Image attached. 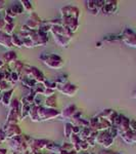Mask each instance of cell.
Masks as SVG:
<instances>
[{
	"label": "cell",
	"mask_w": 136,
	"mask_h": 154,
	"mask_svg": "<svg viewBox=\"0 0 136 154\" xmlns=\"http://www.w3.org/2000/svg\"><path fill=\"white\" fill-rule=\"evenodd\" d=\"M29 20H31V21H33V22H36V23H38V24H41L42 22H43L36 12H32V14H30V19Z\"/></svg>",
	"instance_id": "e575fe53"
},
{
	"label": "cell",
	"mask_w": 136,
	"mask_h": 154,
	"mask_svg": "<svg viewBox=\"0 0 136 154\" xmlns=\"http://www.w3.org/2000/svg\"><path fill=\"white\" fill-rule=\"evenodd\" d=\"M129 128H130V131H132L133 133H136V120L135 119H130Z\"/></svg>",
	"instance_id": "ab89813d"
},
{
	"label": "cell",
	"mask_w": 136,
	"mask_h": 154,
	"mask_svg": "<svg viewBox=\"0 0 136 154\" xmlns=\"http://www.w3.org/2000/svg\"><path fill=\"white\" fill-rule=\"evenodd\" d=\"M0 45L5 48H12L11 36L7 35L4 32H0Z\"/></svg>",
	"instance_id": "9a60e30c"
},
{
	"label": "cell",
	"mask_w": 136,
	"mask_h": 154,
	"mask_svg": "<svg viewBox=\"0 0 136 154\" xmlns=\"http://www.w3.org/2000/svg\"><path fill=\"white\" fill-rule=\"evenodd\" d=\"M6 26V23L4 22V19L0 20V32H3L4 28H5Z\"/></svg>",
	"instance_id": "b9f144b4"
},
{
	"label": "cell",
	"mask_w": 136,
	"mask_h": 154,
	"mask_svg": "<svg viewBox=\"0 0 136 154\" xmlns=\"http://www.w3.org/2000/svg\"><path fill=\"white\" fill-rule=\"evenodd\" d=\"M53 39L55 41V43L58 45L61 46V48H68L69 44L71 43L72 39L68 38L66 36H61V35H53Z\"/></svg>",
	"instance_id": "5bb4252c"
},
{
	"label": "cell",
	"mask_w": 136,
	"mask_h": 154,
	"mask_svg": "<svg viewBox=\"0 0 136 154\" xmlns=\"http://www.w3.org/2000/svg\"><path fill=\"white\" fill-rule=\"evenodd\" d=\"M9 7H10L11 11H13L16 14H24V11H25V9H24V7H23V5H22L21 2L13 3L11 6H9Z\"/></svg>",
	"instance_id": "cb8c5ba5"
},
{
	"label": "cell",
	"mask_w": 136,
	"mask_h": 154,
	"mask_svg": "<svg viewBox=\"0 0 136 154\" xmlns=\"http://www.w3.org/2000/svg\"><path fill=\"white\" fill-rule=\"evenodd\" d=\"M61 18H71L75 19L79 21V17H80V11L78 7L72 6V5H67L61 8Z\"/></svg>",
	"instance_id": "277c9868"
},
{
	"label": "cell",
	"mask_w": 136,
	"mask_h": 154,
	"mask_svg": "<svg viewBox=\"0 0 136 154\" xmlns=\"http://www.w3.org/2000/svg\"><path fill=\"white\" fill-rule=\"evenodd\" d=\"M11 43H12V46H16V48H22L23 46V42H22V39L19 38V35H11Z\"/></svg>",
	"instance_id": "4316f807"
},
{
	"label": "cell",
	"mask_w": 136,
	"mask_h": 154,
	"mask_svg": "<svg viewBox=\"0 0 136 154\" xmlns=\"http://www.w3.org/2000/svg\"><path fill=\"white\" fill-rule=\"evenodd\" d=\"M63 20V25L65 27H67L72 33H75L79 28V21L75 19H71V18H61Z\"/></svg>",
	"instance_id": "9c48e42d"
},
{
	"label": "cell",
	"mask_w": 136,
	"mask_h": 154,
	"mask_svg": "<svg viewBox=\"0 0 136 154\" xmlns=\"http://www.w3.org/2000/svg\"><path fill=\"white\" fill-rule=\"evenodd\" d=\"M0 103H2V94H1V91H0Z\"/></svg>",
	"instance_id": "f907efd6"
},
{
	"label": "cell",
	"mask_w": 136,
	"mask_h": 154,
	"mask_svg": "<svg viewBox=\"0 0 136 154\" xmlns=\"http://www.w3.org/2000/svg\"><path fill=\"white\" fill-rule=\"evenodd\" d=\"M9 85H10V83H8L7 81L5 80H2L0 81V91H3V93H5V91H9Z\"/></svg>",
	"instance_id": "d6a6232c"
},
{
	"label": "cell",
	"mask_w": 136,
	"mask_h": 154,
	"mask_svg": "<svg viewBox=\"0 0 136 154\" xmlns=\"http://www.w3.org/2000/svg\"><path fill=\"white\" fill-rule=\"evenodd\" d=\"M5 3H6L5 1H3V0H0V11H1L2 9L4 8V5H5Z\"/></svg>",
	"instance_id": "bcb514c9"
},
{
	"label": "cell",
	"mask_w": 136,
	"mask_h": 154,
	"mask_svg": "<svg viewBox=\"0 0 136 154\" xmlns=\"http://www.w3.org/2000/svg\"><path fill=\"white\" fill-rule=\"evenodd\" d=\"M102 46V42H98V43H96V48H101Z\"/></svg>",
	"instance_id": "c3c4849f"
},
{
	"label": "cell",
	"mask_w": 136,
	"mask_h": 154,
	"mask_svg": "<svg viewBox=\"0 0 136 154\" xmlns=\"http://www.w3.org/2000/svg\"><path fill=\"white\" fill-rule=\"evenodd\" d=\"M54 82L56 83V85H64V84L69 83V78L67 74H59L55 77Z\"/></svg>",
	"instance_id": "7402d4cb"
},
{
	"label": "cell",
	"mask_w": 136,
	"mask_h": 154,
	"mask_svg": "<svg viewBox=\"0 0 136 154\" xmlns=\"http://www.w3.org/2000/svg\"><path fill=\"white\" fill-rule=\"evenodd\" d=\"M29 117L31 118L32 121L34 122H39V118H38V106L36 105H31L30 107V111H29Z\"/></svg>",
	"instance_id": "ffe728a7"
},
{
	"label": "cell",
	"mask_w": 136,
	"mask_h": 154,
	"mask_svg": "<svg viewBox=\"0 0 136 154\" xmlns=\"http://www.w3.org/2000/svg\"><path fill=\"white\" fill-rule=\"evenodd\" d=\"M129 123H130V119L127 118L126 116L123 115L122 117V120H121L120 125H118V131H119V136L123 135V134H125L126 131H130V128H129Z\"/></svg>",
	"instance_id": "4fadbf2b"
},
{
	"label": "cell",
	"mask_w": 136,
	"mask_h": 154,
	"mask_svg": "<svg viewBox=\"0 0 136 154\" xmlns=\"http://www.w3.org/2000/svg\"><path fill=\"white\" fill-rule=\"evenodd\" d=\"M19 80H21V75H19V73H16V72L12 71L11 72V76H10V83L13 84V83H16V81H19Z\"/></svg>",
	"instance_id": "836d02e7"
},
{
	"label": "cell",
	"mask_w": 136,
	"mask_h": 154,
	"mask_svg": "<svg viewBox=\"0 0 136 154\" xmlns=\"http://www.w3.org/2000/svg\"><path fill=\"white\" fill-rule=\"evenodd\" d=\"M80 131H81V128H79V126H77V125L73 126V134H75V135H79Z\"/></svg>",
	"instance_id": "7bdbcfd3"
},
{
	"label": "cell",
	"mask_w": 136,
	"mask_h": 154,
	"mask_svg": "<svg viewBox=\"0 0 136 154\" xmlns=\"http://www.w3.org/2000/svg\"><path fill=\"white\" fill-rule=\"evenodd\" d=\"M16 58H18L16 53H14V51H7V53H5L3 56H2V59H3V61L5 62V64L6 65H9V66H10L11 64H13L16 61H18Z\"/></svg>",
	"instance_id": "2e32d148"
},
{
	"label": "cell",
	"mask_w": 136,
	"mask_h": 154,
	"mask_svg": "<svg viewBox=\"0 0 136 154\" xmlns=\"http://www.w3.org/2000/svg\"><path fill=\"white\" fill-rule=\"evenodd\" d=\"M14 27H16V25H14V23H13V24L6 25L5 28H4V30H3V32H4L5 34H7V35H9V36L13 35V29H14Z\"/></svg>",
	"instance_id": "4dcf8cb0"
},
{
	"label": "cell",
	"mask_w": 136,
	"mask_h": 154,
	"mask_svg": "<svg viewBox=\"0 0 136 154\" xmlns=\"http://www.w3.org/2000/svg\"><path fill=\"white\" fill-rule=\"evenodd\" d=\"M56 89H58L59 93L63 94V95L72 98V97L76 96V94L79 91V88L77 85H75V84H72L69 82L67 84H64V85H58L56 86Z\"/></svg>",
	"instance_id": "8992f818"
},
{
	"label": "cell",
	"mask_w": 136,
	"mask_h": 154,
	"mask_svg": "<svg viewBox=\"0 0 136 154\" xmlns=\"http://www.w3.org/2000/svg\"><path fill=\"white\" fill-rule=\"evenodd\" d=\"M61 150H65V151H74V146L72 145L71 143H65L64 145H61Z\"/></svg>",
	"instance_id": "8d00e7d4"
},
{
	"label": "cell",
	"mask_w": 136,
	"mask_h": 154,
	"mask_svg": "<svg viewBox=\"0 0 136 154\" xmlns=\"http://www.w3.org/2000/svg\"><path fill=\"white\" fill-rule=\"evenodd\" d=\"M50 154H58V153H50Z\"/></svg>",
	"instance_id": "f5cc1de1"
},
{
	"label": "cell",
	"mask_w": 136,
	"mask_h": 154,
	"mask_svg": "<svg viewBox=\"0 0 136 154\" xmlns=\"http://www.w3.org/2000/svg\"><path fill=\"white\" fill-rule=\"evenodd\" d=\"M114 154H123V153H121V152H114Z\"/></svg>",
	"instance_id": "816d5d0a"
},
{
	"label": "cell",
	"mask_w": 136,
	"mask_h": 154,
	"mask_svg": "<svg viewBox=\"0 0 136 154\" xmlns=\"http://www.w3.org/2000/svg\"><path fill=\"white\" fill-rule=\"evenodd\" d=\"M114 140L115 139L112 138V136L110 135V131H100L98 134V137H97V144H100L101 146H103L105 148H108L113 145L114 143Z\"/></svg>",
	"instance_id": "52a82bcc"
},
{
	"label": "cell",
	"mask_w": 136,
	"mask_h": 154,
	"mask_svg": "<svg viewBox=\"0 0 136 154\" xmlns=\"http://www.w3.org/2000/svg\"><path fill=\"white\" fill-rule=\"evenodd\" d=\"M77 154H89V153L86 152V151H81V152H78Z\"/></svg>",
	"instance_id": "681fc988"
},
{
	"label": "cell",
	"mask_w": 136,
	"mask_h": 154,
	"mask_svg": "<svg viewBox=\"0 0 136 154\" xmlns=\"http://www.w3.org/2000/svg\"><path fill=\"white\" fill-rule=\"evenodd\" d=\"M61 116V111L56 109H50L45 106L38 107V118L39 121H45V120H51L56 117Z\"/></svg>",
	"instance_id": "7a4b0ae2"
},
{
	"label": "cell",
	"mask_w": 136,
	"mask_h": 154,
	"mask_svg": "<svg viewBox=\"0 0 136 154\" xmlns=\"http://www.w3.org/2000/svg\"><path fill=\"white\" fill-rule=\"evenodd\" d=\"M22 3V5H23L25 11L29 12V14H32L33 11V6H32V3L31 1H29V0H22V1H19Z\"/></svg>",
	"instance_id": "83f0119b"
},
{
	"label": "cell",
	"mask_w": 136,
	"mask_h": 154,
	"mask_svg": "<svg viewBox=\"0 0 136 154\" xmlns=\"http://www.w3.org/2000/svg\"><path fill=\"white\" fill-rule=\"evenodd\" d=\"M5 141H7L5 133H4L2 130H0V143H4Z\"/></svg>",
	"instance_id": "60d3db41"
},
{
	"label": "cell",
	"mask_w": 136,
	"mask_h": 154,
	"mask_svg": "<svg viewBox=\"0 0 136 154\" xmlns=\"http://www.w3.org/2000/svg\"><path fill=\"white\" fill-rule=\"evenodd\" d=\"M31 154H46L43 152V150H34Z\"/></svg>",
	"instance_id": "7dc6e473"
},
{
	"label": "cell",
	"mask_w": 136,
	"mask_h": 154,
	"mask_svg": "<svg viewBox=\"0 0 136 154\" xmlns=\"http://www.w3.org/2000/svg\"><path fill=\"white\" fill-rule=\"evenodd\" d=\"M105 4V0H89V1H86V6H87L88 11L94 16H96L102 9Z\"/></svg>",
	"instance_id": "ba28073f"
},
{
	"label": "cell",
	"mask_w": 136,
	"mask_h": 154,
	"mask_svg": "<svg viewBox=\"0 0 136 154\" xmlns=\"http://www.w3.org/2000/svg\"><path fill=\"white\" fill-rule=\"evenodd\" d=\"M44 106L50 109H56V106H58V98H56V96L46 98L44 100Z\"/></svg>",
	"instance_id": "d6986e66"
},
{
	"label": "cell",
	"mask_w": 136,
	"mask_h": 154,
	"mask_svg": "<svg viewBox=\"0 0 136 154\" xmlns=\"http://www.w3.org/2000/svg\"><path fill=\"white\" fill-rule=\"evenodd\" d=\"M103 41H108V42L121 41V34H108V35L105 36Z\"/></svg>",
	"instance_id": "d4e9b609"
},
{
	"label": "cell",
	"mask_w": 136,
	"mask_h": 154,
	"mask_svg": "<svg viewBox=\"0 0 136 154\" xmlns=\"http://www.w3.org/2000/svg\"><path fill=\"white\" fill-rule=\"evenodd\" d=\"M90 131H91V128H82L79 133V138H80L81 141H86L88 139L89 135H90Z\"/></svg>",
	"instance_id": "603a6c76"
},
{
	"label": "cell",
	"mask_w": 136,
	"mask_h": 154,
	"mask_svg": "<svg viewBox=\"0 0 136 154\" xmlns=\"http://www.w3.org/2000/svg\"><path fill=\"white\" fill-rule=\"evenodd\" d=\"M5 66H6L5 62L3 61V59H2V58H0V69H3Z\"/></svg>",
	"instance_id": "f6af8a7d"
},
{
	"label": "cell",
	"mask_w": 136,
	"mask_h": 154,
	"mask_svg": "<svg viewBox=\"0 0 136 154\" xmlns=\"http://www.w3.org/2000/svg\"><path fill=\"white\" fill-rule=\"evenodd\" d=\"M73 125L71 122H66L65 123V126H64V134L67 138H70L73 134Z\"/></svg>",
	"instance_id": "484cf974"
},
{
	"label": "cell",
	"mask_w": 136,
	"mask_h": 154,
	"mask_svg": "<svg viewBox=\"0 0 136 154\" xmlns=\"http://www.w3.org/2000/svg\"><path fill=\"white\" fill-rule=\"evenodd\" d=\"M24 65L25 64L22 61H16L13 63V71L21 75L22 71H23V68H24Z\"/></svg>",
	"instance_id": "f546056e"
},
{
	"label": "cell",
	"mask_w": 136,
	"mask_h": 154,
	"mask_svg": "<svg viewBox=\"0 0 136 154\" xmlns=\"http://www.w3.org/2000/svg\"><path fill=\"white\" fill-rule=\"evenodd\" d=\"M88 148H89V145L86 141H81V142L79 143V149H80V151H87Z\"/></svg>",
	"instance_id": "74e56055"
},
{
	"label": "cell",
	"mask_w": 136,
	"mask_h": 154,
	"mask_svg": "<svg viewBox=\"0 0 136 154\" xmlns=\"http://www.w3.org/2000/svg\"><path fill=\"white\" fill-rule=\"evenodd\" d=\"M5 14L6 17H8V18H11V19H13V20H14V18L16 17V14L11 11L10 7H8V8L6 9V11H5V14Z\"/></svg>",
	"instance_id": "f35d334b"
},
{
	"label": "cell",
	"mask_w": 136,
	"mask_h": 154,
	"mask_svg": "<svg viewBox=\"0 0 136 154\" xmlns=\"http://www.w3.org/2000/svg\"><path fill=\"white\" fill-rule=\"evenodd\" d=\"M118 11V1H105L101 11L105 14H113Z\"/></svg>",
	"instance_id": "7c38bea8"
},
{
	"label": "cell",
	"mask_w": 136,
	"mask_h": 154,
	"mask_svg": "<svg viewBox=\"0 0 136 154\" xmlns=\"http://www.w3.org/2000/svg\"><path fill=\"white\" fill-rule=\"evenodd\" d=\"M21 81L24 86L30 88L31 91L35 88V86L38 85V84H40V83L37 82L36 80H34L33 78H31V77H21Z\"/></svg>",
	"instance_id": "e0dca14e"
},
{
	"label": "cell",
	"mask_w": 136,
	"mask_h": 154,
	"mask_svg": "<svg viewBox=\"0 0 136 154\" xmlns=\"http://www.w3.org/2000/svg\"><path fill=\"white\" fill-rule=\"evenodd\" d=\"M46 150L50 151L51 153H59L61 150V146L58 145V144H55L52 141H49L48 145L46 146Z\"/></svg>",
	"instance_id": "44dd1931"
},
{
	"label": "cell",
	"mask_w": 136,
	"mask_h": 154,
	"mask_svg": "<svg viewBox=\"0 0 136 154\" xmlns=\"http://www.w3.org/2000/svg\"><path fill=\"white\" fill-rule=\"evenodd\" d=\"M30 77L33 78L34 80H36L37 82L40 83V84H43L46 80H47V78L45 77V75H44L38 68H36V67H32L31 75H30Z\"/></svg>",
	"instance_id": "8fae6325"
},
{
	"label": "cell",
	"mask_w": 136,
	"mask_h": 154,
	"mask_svg": "<svg viewBox=\"0 0 136 154\" xmlns=\"http://www.w3.org/2000/svg\"><path fill=\"white\" fill-rule=\"evenodd\" d=\"M2 131L5 133L7 141L11 140V139H13V138H16V137L22 135V130L19 128V125H4Z\"/></svg>",
	"instance_id": "5b68a950"
},
{
	"label": "cell",
	"mask_w": 136,
	"mask_h": 154,
	"mask_svg": "<svg viewBox=\"0 0 136 154\" xmlns=\"http://www.w3.org/2000/svg\"><path fill=\"white\" fill-rule=\"evenodd\" d=\"M43 96L45 97V98H49V97L55 96V91H54V89H50V88H45L44 89Z\"/></svg>",
	"instance_id": "d590c367"
},
{
	"label": "cell",
	"mask_w": 136,
	"mask_h": 154,
	"mask_svg": "<svg viewBox=\"0 0 136 154\" xmlns=\"http://www.w3.org/2000/svg\"><path fill=\"white\" fill-rule=\"evenodd\" d=\"M43 86L45 88H50V89H56V83L54 82V80H46L45 82L43 83Z\"/></svg>",
	"instance_id": "1f68e13d"
},
{
	"label": "cell",
	"mask_w": 136,
	"mask_h": 154,
	"mask_svg": "<svg viewBox=\"0 0 136 154\" xmlns=\"http://www.w3.org/2000/svg\"><path fill=\"white\" fill-rule=\"evenodd\" d=\"M121 41L129 48H136V32L131 28H125L121 32Z\"/></svg>",
	"instance_id": "3957f363"
},
{
	"label": "cell",
	"mask_w": 136,
	"mask_h": 154,
	"mask_svg": "<svg viewBox=\"0 0 136 154\" xmlns=\"http://www.w3.org/2000/svg\"><path fill=\"white\" fill-rule=\"evenodd\" d=\"M25 25H26L31 31H38V30L40 29L41 24H38V23H36V22H33V21H31V20H29Z\"/></svg>",
	"instance_id": "f1b7e54d"
},
{
	"label": "cell",
	"mask_w": 136,
	"mask_h": 154,
	"mask_svg": "<svg viewBox=\"0 0 136 154\" xmlns=\"http://www.w3.org/2000/svg\"><path fill=\"white\" fill-rule=\"evenodd\" d=\"M13 91H14V88H10L9 91H5V93L2 94V104H3L5 107L10 105Z\"/></svg>",
	"instance_id": "ac0fdd59"
},
{
	"label": "cell",
	"mask_w": 136,
	"mask_h": 154,
	"mask_svg": "<svg viewBox=\"0 0 136 154\" xmlns=\"http://www.w3.org/2000/svg\"><path fill=\"white\" fill-rule=\"evenodd\" d=\"M77 111H78L77 106L70 105L64 109L63 111H61V118L65 119V120H71L72 117L74 116V114L77 112Z\"/></svg>",
	"instance_id": "30bf717a"
},
{
	"label": "cell",
	"mask_w": 136,
	"mask_h": 154,
	"mask_svg": "<svg viewBox=\"0 0 136 154\" xmlns=\"http://www.w3.org/2000/svg\"><path fill=\"white\" fill-rule=\"evenodd\" d=\"M98 154H114V151H111V150H101V151H99V153Z\"/></svg>",
	"instance_id": "ee69618b"
},
{
	"label": "cell",
	"mask_w": 136,
	"mask_h": 154,
	"mask_svg": "<svg viewBox=\"0 0 136 154\" xmlns=\"http://www.w3.org/2000/svg\"><path fill=\"white\" fill-rule=\"evenodd\" d=\"M39 59L43 62L44 65H46L48 68L51 69H61L65 65L64 60L55 54L43 53L40 54Z\"/></svg>",
	"instance_id": "6da1fadb"
}]
</instances>
